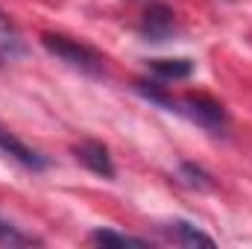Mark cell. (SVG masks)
<instances>
[{"label": "cell", "mask_w": 252, "mask_h": 249, "mask_svg": "<svg viewBox=\"0 0 252 249\" xmlns=\"http://www.w3.org/2000/svg\"><path fill=\"white\" fill-rule=\"evenodd\" d=\"M27 47H24V38H21V30L15 27V21L0 9V59L3 62H12L18 56H24Z\"/></svg>", "instance_id": "cell-7"}, {"label": "cell", "mask_w": 252, "mask_h": 249, "mask_svg": "<svg viewBox=\"0 0 252 249\" xmlns=\"http://www.w3.org/2000/svg\"><path fill=\"white\" fill-rule=\"evenodd\" d=\"M88 241L100 244V247H150V241H144V238L121 235V232H112V229H94Z\"/></svg>", "instance_id": "cell-10"}, {"label": "cell", "mask_w": 252, "mask_h": 249, "mask_svg": "<svg viewBox=\"0 0 252 249\" xmlns=\"http://www.w3.org/2000/svg\"><path fill=\"white\" fill-rule=\"evenodd\" d=\"M138 32L147 41H167V38H173V32H176V12L167 3H150L144 9V15H141Z\"/></svg>", "instance_id": "cell-3"}, {"label": "cell", "mask_w": 252, "mask_h": 249, "mask_svg": "<svg viewBox=\"0 0 252 249\" xmlns=\"http://www.w3.org/2000/svg\"><path fill=\"white\" fill-rule=\"evenodd\" d=\"M0 153L6 156V158H12V161H18L21 167H27V170H32V173H38V170H44L50 161L38 153V150H32V147H27L21 138H15L9 129H3L0 126Z\"/></svg>", "instance_id": "cell-5"}, {"label": "cell", "mask_w": 252, "mask_h": 249, "mask_svg": "<svg viewBox=\"0 0 252 249\" xmlns=\"http://www.w3.org/2000/svg\"><path fill=\"white\" fill-rule=\"evenodd\" d=\"M176 112L188 115L193 124L202 126V129L211 132V135H223L226 126H229V112H226V106H223L220 100L208 97V94H188V97L179 103Z\"/></svg>", "instance_id": "cell-2"}, {"label": "cell", "mask_w": 252, "mask_h": 249, "mask_svg": "<svg viewBox=\"0 0 252 249\" xmlns=\"http://www.w3.org/2000/svg\"><path fill=\"white\" fill-rule=\"evenodd\" d=\"M179 179H185V185L196 187V190L214 187V179H211L202 167H196V164H190V161H182V164H179Z\"/></svg>", "instance_id": "cell-12"}, {"label": "cell", "mask_w": 252, "mask_h": 249, "mask_svg": "<svg viewBox=\"0 0 252 249\" xmlns=\"http://www.w3.org/2000/svg\"><path fill=\"white\" fill-rule=\"evenodd\" d=\"M161 232H164L173 244H179V247H214V238L205 235L202 229H196L188 220H170V223L161 226Z\"/></svg>", "instance_id": "cell-6"}, {"label": "cell", "mask_w": 252, "mask_h": 249, "mask_svg": "<svg viewBox=\"0 0 252 249\" xmlns=\"http://www.w3.org/2000/svg\"><path fill=\"white\" fill-rule=\"evenodd\" d=\"M150 70L156 73V79L161 82H176V79H188L193 73L190 59H150Z\"/></svg>", "instance_id": "cell-8"}, {"label": "cell", "mask_w": 252, "mask_h": 249, "mask_svg": "<svg viewBox=\"0 0 252 249\" xmlns=\"http://www.w3.org/2000/svg\"><path fill=\"white\" fill-rule=\"evenodd\" d=\"M41 44H44V50H47L50 56H56L59 62L70 64L73 70H82V73H88V76H100V73L106 70V59H103L94 47H88V44H82V41H76V38L56 35V32H44V35H41Z\"/></svg>", "instance_id": "cell-1"}, {"label": "cell", "mask_w": 252, "mask_h": 249, "mask_svg": "<svg viewBox=\"0 0 252 249\" xmlns=\"http://www.w3.org/2000/svg\"><path fill=\"white\" fill-rule=\"evenodd\" d=\"M135 91H138L141 97H147V100L164 106L167 112H176V109H179V103L167 94V85H161V79H135Z\"/></svg>", "instance_id": "cell-9"}, {"label": "cell", "mask_w": 252, "mask_h": 249, "mask_svg": "<svg viewBox=\"0 0 252 249\" xmlns=\"http://www.w3.org/2000/svg\"><path fill=\"white\" fill-rule=\"evenodd\" d=\"M0 244H3V247H35V244H41V241L32 238V235H27V232H21L18 226H12L9 220L0 217Z\"/></svg>", "instance_id": "cell-11"}, {"label": "cell", "mask_w": 252, "mask_h": 249, "mask_svg": "<svg viewBox=\"0 0 252 249\" xmlns=\"http://www.w3.org/2000/svg\"><path fill=\"white\" fill-rule=\"evenodd\" d=\"M73 156L79 164H85L91 173L103 176V179H115V161H112V153L103 141H94V138H85L79 144H73Z\"/></svg>", "instance_id": "cell-4"}]
</instances>
